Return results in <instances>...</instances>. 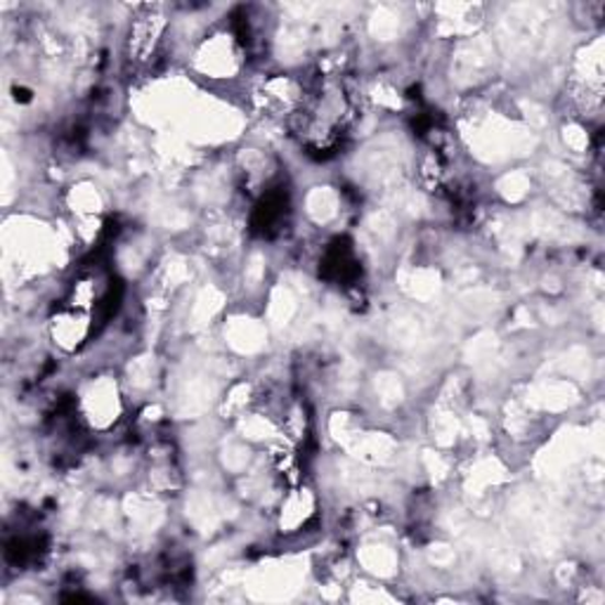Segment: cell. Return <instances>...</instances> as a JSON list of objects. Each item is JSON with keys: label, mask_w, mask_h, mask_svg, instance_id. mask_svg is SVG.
Masks as SVG:
<instances>
[{"label": "cell", "mask_w": 605, "mask_h": 605, "mask_svg": "<svg viewBox=\"0 0 605 605\" xmlns=\"http://www.w3.org/2000/svg\"><path fill=\"white\" fill-rule=\"evenodd\" d=\"M168 34L166 5H137L126 38H123V59L131 69H147L159 57Z\"/></svg>", "instance_id": "obj_1"}, {"label": "cell", "mask_w": 605, "mask_h": 605, "mask_svg": "<svg viewBox=\"0 0 605 605\" xmlns=\"http://www.w3.org/2000/svg\"><path fill=\"white\" fill-rule=\"evenodd\" d=\"M246 57V45L235 29H215L197 43L192 65L211 81L237 79Z\"/></svg>", "instance_id": "obj_2"}, {"label": "cell", "mask_w": 605, "mask_h": 605, "mask_svg": "<svg viewBox=\"0 0 605 605\" xmlns=\"http://www.w3.org/2000/svg\"><path fill=\"white\" fill-rule=\"evenodd\" d=\"M90 332H92V315L81 313V310L61 305L51 317V338L55 340V346L65 352H76L79 348H83Z\"/></svg>", "instance_id": "obj_3"}, {"label": "cell", "mask_w": 605, "mask_h": 605, "mask_svg": "<svg viewBox=\"0 0 605 605\" xmlns=\"http://www.w3.org/2000/svg\"><path fill=\"white\" fill-rule=\"evenodd\" d=\"M83 410L86 418L96 426V428H110L116 424L119 418V395L116 388L110 381H98L88 388V393L83 395Z\"/></svg>", "instance_id": "obj_4"}, {"label": "cell", "mask_w": 605, "mask_h": 605, "mask_svg": "<svg viewBox=\"0 0 605 605\" xmlns=\"http://www.w3.org/2000/svg\"><path fill=\"white\" fill-rule=\"evenodd\" d=\"M313 494L303 488L291 490L287 500L282 502V514H279V525H282V533H299L301 527L307 523V518L315 514Z\"/></svg>", "instance_id": "obj_5"}]
</instances>
